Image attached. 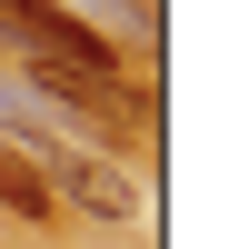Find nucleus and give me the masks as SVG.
Returning <instances> with one entry per match:
<instances>
[{
	"instance_id": "nucleus-1",
	"label": "nucleus",
	"mask_w": 249,
	"mask_h": 249,
	"mask_svg": "<svg viewBox=\"0 0 249 249\" xmlns=\"http://www.w3.org/2000/svg\"><path fill=\"white\" fill-rule=\"evenodd\" d=\"M30 150H40V179H50V199L70 190L80 210H100V219H130V210H140V190H130V179L110 170V160L70 150V140H30Z\"/></svg>"
},
{
	"instance_id": "nucleus-2",
	"label": "nucleus",
	"mask_w": 249,
	"mask_h": 249,
	"mask_svg": "<svg viewBox=\"0 0 249 249\" xmlns=\"http://www.w3.org/2000/svg\"><path fill=\"white\" fill-rule=\"evenodd\" d=\"M0 199H10L20 219H50V210H60L50 179H40V160H20V150H0Z\"/></svg>"
}]
</instances>
